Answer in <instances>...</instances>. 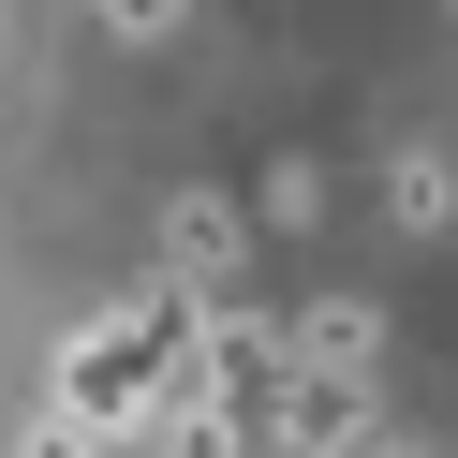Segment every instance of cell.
Listing matches in <instances>:
<instances>
[{
    "mask_svg": "<svg viewBox=\"0 0 458 458\" xmlns=\"http://www.w3.org/2000/svg\"><path fill=\"white\" fill-rule=\"evenodd\" d=\"M163 251H178V296H192V310H237V267H251V222H237V208L192 192V208L163 222Z\"/></svg>",
    "mask_w": 458,
    "mask_h": 458,
    "instance_id": "2",
    "label": "cell"
},
{
    "mask_svg": "<svg viewBox=\"0 0 458 458\" xmlns=\"http://www.w3.org/2000/svg\"><path fill=\"white\" fill-rule=\"evenodd\" d=\"M192 369H208V310L163 281V296H133V310H104V326H74V340H60V369H45V414H60L74 444L133 458V444H148V428L192 399Z\"/></svg>",
    "mask_w": 458,
    "mask_h": 458,
    "instance_id": "1",
    "label": "cell"
},
{
    "mask_svg": "<svg viewBox=\"0 0 458 458\" xmlns=\"http://www.w3.org/2000/svg\"><path fill=\"white\" fill-rule=\"evenodd\" d=\"M267 458H326V444H267Z\"/></svg>",
    "mask_w": 458,
    "mask_h": 458,
    "instance_id": "6",
    "label": "cell"
},
{
    "mask_svg": "<svg viewBox=\"0 0 458 458\" xmlns=\"http://www.w3.org/2000/svg\"><path fill=\"white\" fill-rule=\"evenodd\" d=\"M355 458H428V444H399V428H369V444H355Z\"/></svg>",
    "mask_w": 458,
    "mask_h": 458,
    "instance_id": "5",
    "label": "cell"
},
{
    "mask_svg": "<svg viewBox=\"0 0 458 458\" xmlns=\"http://www.w3.org/2000/svg\"><path fill=\"white\" fill-rule=\"evenodd\" d=\"M296 369H310V385H355V369H369V310L355 296H310L296 310Z\"/></svg>",
    "mask_w": 458,
    "mask_h": 458,
    "instance_id": "3",
    "label": "cell"
},
{
    "mask_svg": "<svg viewBox=\"0 0 458 458\" xmlns=\"http://www.w3.org/2000/svg\"><path fill=\"white\" fill-rule=\"evenodd\" d=\"M15 458H104V444H74V428L45 414V428H30V444H15Z\"/></svg>",
    "mask_w": 458,
    "mask_h": 458,
    "instance_id": "4",
    "label": "cell"
}]
</instances>
